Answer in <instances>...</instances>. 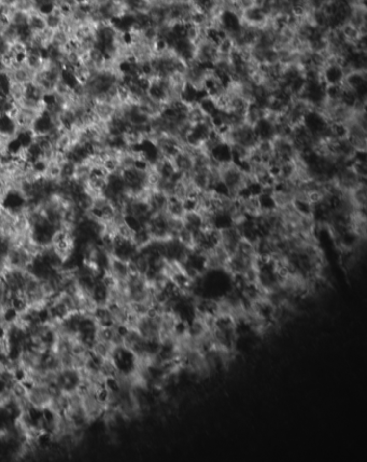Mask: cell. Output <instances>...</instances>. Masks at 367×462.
Segmentation results:
<instances>
[{
    "label": "cell",
    "mask_w": 367,
    "mask_h": 462,
    "mask_svg": "<svg viewBox=\"0 0 367 462\" xmlns=\"http://www.w3.org/2000/svg\"><path fill=\"white\" fill-rule=\"evenodd\" d=\"M71 42H72L71 32L68 29H66L65 27H62V28L52 30L49 47L53 49H57V50H65L70 46Z\"/></svg>",
    "instance_id": "7a4b0ae2"
},
{
    "label": "cell",
    "mask_w": 367,
    "mask_h": 462,
    "mask_svg": "<svg viewBox=\"0 0 367 462\" xmlns=\"http://www.w3.org/2000/svg\"><path fill=\"white\" fill-rule=\"evenodd\" d=\"M91 111L97 121L108 123L109 121L114 118L116 105L112 102H109V100L94 99Z\"/></svg>",
    "instance_id": "6da1fadb"
},
{
    "label": "cell",
    "mask_w": 367,
    "mask_h": 462,
    "mask_svg": "<svg viewBox=\"0 0 367 462\" xmlns=\"http://www.w3.org/2000/svg\"><path fill=\"white\" fill-rule=\"evenodd\" d=\"M235 2L242 11L254 7V0H236Z\"/></svg>",
    "instance_id": "8992f818"
},
{
    "label": "cell",
    "mask_w": 367,
    "mask_h": 462,
    "mask_svg": "<svg viewBox=\"0 0 367 462\" xmlns=\"http://www.w3.org/2000/svg\"><path fill=\"white\" fill-rule=\"evenodd\" d=\"M44 13V18H46L47 28L50 30H55L58 28H62L65 24V16L66 13L63 9L53 7L46 11Z\"/></svg>",
    "instance_id": "3957f363"
},
{
    "label": "cell",
    "mask_w": 367,
    "mask_h": 462,
    "mask_svg": "<svg viewBox=\"0 0 367 462\" xmlns=\"http://www.w3.org/2000/svg\"><path fill=\"white\" fill-rule=\"evenodd\" d=\"M26 28L30 33H37L44 31L47 28L46 18H44V13L40 10H36L33 12L28 14V19H27V25Z\"/></svg>",
    "instance_id": "277c9868"
},
{
    "label": "cell",
    "mask_w": 367,
    "mask_h": 462,
    "mask_svg": "<svg viewBox=\"0 0 367 462\" xmlns=\"http://www.w3.org/2000/svg\"><path fill=\"white\" fill-rule=\"evenodd\" d=\"M12 8L27 14L39 10L37 0H13Z\"/></svg>",
    "instance_id": "5b68a950"
}]
</instances>
